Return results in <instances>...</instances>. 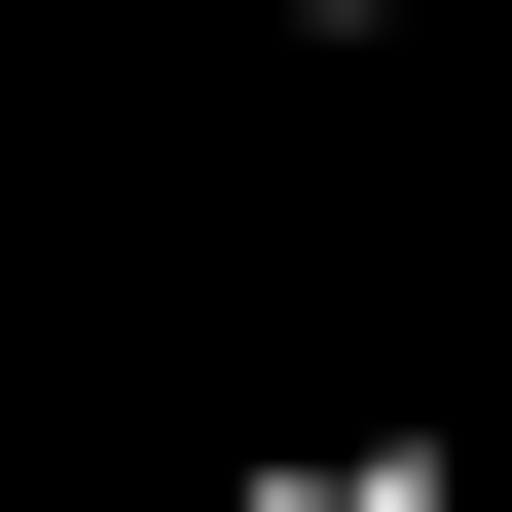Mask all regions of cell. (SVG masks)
I'll use <instances>...</instances> for the list:
<instances>
[{
	"mask_svg": "<svg viewBox=\"0 0 512 512\" xmlns=\"http://www.w3.org/2000/svg\"><path fill=\"white\" fill-rule=\"evenodd\" d=\"M220 512H476V476H439V439H256Z\"/></svg>",
	"mask_w": 512,
	"mask_h": 512,
	"instance_id": "obj_1",
	"label": "cell"
},
{
	"mask_svg": "<svg viewBox=\"0 0 512 512\" xmlns=\"http://www.w3.org/2000/svg\"><path fill=\"white\" fill-rule=\"evenodd\" d=\"M476 110H512V0H476Z\"/></svg>",
	"mask_w": 512,
	"mask_h": 512,
	"instance_id": "obj_2",
	"label": "cell"
}]
</instances>
